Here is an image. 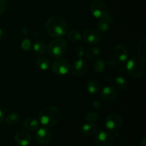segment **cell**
Returning <instances> with one entry per match:
<instances>
[{
    "label": "cell",
    "instance_id": "6da1fadb",
    "mask_svg": "<svg viewBox=\"0 0 146 146\" xmlns=\"http://www.w3.org/2000/svg\"><path fill=\"white\" fill-rule=\"evenodd\" d=\"M47 34L54 38H61L65 35L68 30V26L66 20L61 16L51 17L45 24Z\"/></svg>",
    "mask_w": 146,
    "mask_h": 146
},
{
    "label": "cell",
    "instance_id": "7a4b0ae2",
    "mask_svg": "<svg viewBox=\"0 0 146 146\" xmlns=\"http://www.w3.org/2000/svg\"><path fill=\"white\" fill-rule=\"evenodd\" d=\"M61 118V111L57 107L48 106L40 112L38 119L43 125L52 127L56 125Z\"/></svg>",
    "mask_w": 146,
    "mask_h": 146
},
{
    "label": "cell",
    "instance_id": "3957f363",
    "mask_svg": "<svg viewBox=\"0 0 146 146\" xmlns=\"http://www.w3.org/2000/svg\"><path fill=\"white\" fill-rule=\"evenodd\" d=\"M126 68L131 76L136 79L142 77L145 71L143 61L138 58H132L128 60Z\"/></svg>",
    "mask_w": 146,
    "mask_h": 146
},
{
    "label": "cell",
    "instance_id": "277c9868",
    "mask_svg": "<svg viewBox=\"0 0 146 146\" xmlns=\"http://www.w3.org/2000/svg\"><path fill=\"white\" fill-rule=\"evenodd\" d=\"M48 54L55 58H58L64 56L67 51V42L65 39L58 38L50 43L48 46Z\"/></svg>",
    "mask_w": 146,
    "mask_h": 146
},
{
    "label": "cell",
    "instance_id": "5b68a950",
    "mask_svg": "<svg viewBox=\"0 0 146 146\" xmlns=\"http://www.w3.org/2000/svg\"><path fill=\"white\" fill-rule=\"evenodd\" d=\"M91 11L94 17L98 19H104L108 16V8L104 1L97 0L93 2L91 7Z\"/></svg>",
    "mask_w": 146,
    "mask_h": 146
},
{
    "label": "cell",
    "instance_id": "8992f818",
    "mask_svg": "<svg viewBox=\"0 0 146 146\" xmlns=\"http://www.w3.org/2000/svg\"><path fill=\"white\" fill-rule=\"evenodd\" d=\"M105 124L107 129L112 132H116L122 125V119L118 114H111L106 118Z\"/></svg>",
    "mask_w": 146,
    "mask_h": 146
},
{
    "label": "cell",
    "instance_id": "52a82bcc",
    "mask_svg": "<svg viewBox=\"0 0 146 146\" xmlns=\"http://www.w3.org/2000/svg\"><path fill=\"white\" fill-rule=\"evenodd\" d=\"M52 68L57 75H66L69 71L70 64L66 59L58 58L53 64Z\"/></svg>",
    "mask_w": 146,
    "mask_h": 146
},
{
    "label": "cell",
    "instance_id": "ba28073f",
    "mask_svg": "<svg viewBox=\"0 0 146 146\" xmlns=\"http://www.w3.org/2000/svg\"><path fill=\"white\" fill-rule=\"evenodd\" d=\"M113 136L108 131H101L96 138V146H112L113 144Z\"/></svg>",
    "mask_w": 146,
    "mask_h": 146
},
{
    "label": "cell",
    "instance_id": "9c48e42d",
    "mask_svg": "<svg viewBox=\"0 0 146 146\" xmlns=\"http://www.w3.org/2000/svg\"><path fill=\"white\" fill-rule=\"evenodd\" d=\"M88 63L81 58L77 59L73 63L72 66L71 67V71L74 75L76 76H81L86 73L88 71Z\"/></svg>",
    "mask_w": 146,
    "mask_h": 146
},
{
    "label": "cell",
    "instance_id": "30bf717a",
    "mask_svg": "<svg viewBox=\"0 0 146 146\" xmlns=\"http://www.w3.org/2000/svg\"><path fill=\"white\" fill-rule=\"evenodd\" d=\"M52 134L47 128H41L38 130L35 135V139L40 145H46L51 141Z\"/></svg>",
    "mask_w": 146,
    "mask_h": 146
},
{
    "label": "cell",
    "instance_id": "8fae6325",
    "mask_svg": "<svg viewBox=\"0 0 146 146\" xmlns=\"http://www.w3.org/2000/svg\"><path fill=\"white\" fill-rule=\"evenodd\" d=\"M84 41L89 45L95 46L97 45L101 41V38L99 33L96 31L95 30L88 29L84 33L83 36Z\"/></svg>",
    "mask_w": 146,
    "mask_h": 146
},
{
    "label": "cell",
    "instance_id": "7c38bea8",
    "mask_svg": "<svg viewBox=\"0 0 146 146\" xmlns=\"http://www.w3.org/2000/svg\"><path fill=\"white\" fill-rule=\"evenodd\" d=\"M14 139L19 146H28L31 142V135L27 131L20 130L16 133Z\"/></svg>",
    "mask_w": 146,
    "mask_h": 146
},
{
    "label": "cell",
    "instance_id": "4fadbf2b",
    "mask_svg": "<svg viewBox=\"0 0 146 146\" xmlns=\"http://www.w3.org/2000/svg\"><path fill=\"white\" fill-rule=\"evenodd\" d=\"M118 93L116 89L113 86H106L103 88L101 97L106 102H112L116 98Z\"/></svg>",
    "mask_w": 146,
    "mask_h": 146
},
{
    "label": "cell",
    "instance_id": "5bb4252c",
    "mask_svg": "<svg viewBox=\"0 0 146 146\" xmlns=\"http://www.w3.org/2000/svg\"><path fill=\"white\" fill-rule=\"evenodd\" d=\"M113 21V19L112 16L109 15V14H108V16L105 18L101 19V20L97 24V29H98V31L101 33H106V31H108Z\"/></svg>",
    "mask_w": 146,
    "mask_h": 146
},
{
    "label": "cell",
    "instance_id": "9a60e30c",
    "mask_svg": "<svg viewBox=\"0 0 146 146\" xmlns=\"http://www.w3.org/2000/svg\"><path fill=\"white\" fill-rule=\"evenodd\" d=\"M81 132L86 136H94L98 132V128L94 123H87L81 127Z\"/></svg>",
    "mask_w": 146,
    "mask_h": 146
},
{
    "label": "cell",
    "instance_id": "2e32d148",
    "mask_svg": "<svg viewBox=\"0 0 146 146\" xmlns=\"http://www.w3.org/2000/svg\"><path fill=\"white\" fill-rule=\"evenodd\" d=\"M114 54L117 59L121 62H125L128 59V51L122 44H118L114 48Z\"/></svg>",
    "mask_w": 146,
    "mask_h": 146
},
{
    "label": "cell",
    "instance_id": "e0dca14e",
    "mask_svg": "<svg viewBox=\"0 0 146 146\" xmlns=\"http://www.w3.org/2000/svg\"><path fill=\"white\" fill-rule=\"evenodd\" d=\"M24 126L28 131H35L38 128V122L36 118L29 117L24 120Z\"/></svg>",
    "mask_w": 146,
    "mask_h": 146
},
{
    "label": "cell",
    "instance_id": "ac0fdd59",
    "mask_svg": "<svg viewBox=\"0 0 146 146\" xmlns=\"http://www.w3.org/2000/svg\"><path fill=\"white\" fill-rule=\"evenodd\" d=\"M36 65L41 70H47L50 66V61L48 58L44 56H39L36 60Z\"/></svg>",
    "mask_w": 146,
    "mask_h": 146
},
{
    "label": "cell",
    "instance_id": "d6986e66",
    "mask_svg": "<svg viewBox=\"0 0 146 146\" xmlns=\"http://www.w3.org/2000/svg\"><path fill=\"white\" fill-rule=\"evenodd\" d=\"M138 54L141 57L143 61H146V38H143L141 41L138 46Z\"/></svg>",
    "mask_w": 146,
    "mask_h": 146
},
{
    "label": "cell",
    "instance_id": "ffe728a7",
    "mask_svg": "<svg viewBox=\"0 0 146 146\" xmlns=\"http://www.w3.org/2000/svg\"><path fill=\"white\" fill-rule=\"evenodd\" d=\"M114 84L116 88L121 91H125L128 88V82L126 79L122 76L116 77L114 80Z\"/></svg>",
    "mask_w": 146,
    "mask_h": 146
},
{
    "label": "cell",
    "instance_id": "44dd1931",
    "mask_svg": "<svg viewBox=\"0 0 146 146\" xmlns=\"http://www.w3.org/2000/svg\"><path fill=\"white\" fill-rule=\"evenodd\" d=\"M87 90L91 94H96L100 91V85L96 81H90L87 84Z\"/></svg>",
    "mask_w": 146,
    "mask_h": 146
},
{
    "label": "cell",
    "instance_id": "7402d4cb",
    "mask_svg": "<svg viewBox=\"0 0 146 146\" xmlns=\"http://www.w3.org/2000/svg\"><path fill=\"white\" fill-rule=\"evenodd\" d=\"M101 54V48L99 47H92L87 51L86 56L89 60H94L98 57Z\"/></svg>",
    "mask_w": 146,
    "mask_h": 146
},
{
    "label": "cell",
    "instance_id": "603a6c76",
    "mask_svg": "<svg viewBox=\"0 0 146 146\" xmlns=\"http://www.w3.org/2000/svg\"><path fill=\"white\" fill-rule=\"evenodd\" d=\"M6 122L9 125H15L19 120V115L16 112H12L9 114L5 118Z\"/></svg>",
    "mask_w": 146,
    "mask_h": 146
},
{
    "label": "cell",
    "instance_id": "cb8c5ba5",
    "mask_svg": "<svg viewBox=\"0 0 146 146\" xmlns=\"http://www.w3.org/2000/svg\"><path fill=\"white\" fill-rule=\"evenodd\" d=\"M33 48H34V51L38 54H44L46 51V46L45 44L42 41H36V42L34 43Z\"/></svg>",
    "mask_w": 146,
    "mask_h": 146
},
{
    "label": "cell",
    "instance_id": "d4e9b609",
    "mask_svg": "<svg viewBox=\"0 0 146 146\" xmlns=\"http://www.w3.org/2000/svg\"><path fill=\"white\" fill-rule=\"evenodd\" d=\"M68 38L70 41H73V42H76L78 41L81 38V34L77 30H73V31H70L67 35Z\"/></svg>",
    "mask_w": 146,
    "mask_h": 146
},
{
    "label": "cell",
    "instance_id": "484cf974",
    "mask_svg": "<svg viewBox=\"0 0 146 146\" xmlns=\"http://www.w3.org/2000/svg\"><path fill=\"white\" fill-rule=\"evenodd\" d=\"M106 66V63L104 62V60L102 59H98L94 63V68L95 71L97 73H102L104 71V68Z\"/></svg>",
    "mask_w": 146,
    "mask_h": 146
},
{
    "label": "cell",
    "instance_id": "4316f807",
    "mask_svg": "<svg viewBox=\"0 0 146 146\" xmlns=\"http://www.w3.org/2000/svg\"><path fill=\"white\" fill-rule=\"evenodd\" d=\"M98 114L94 112H89L86 115L85 120L88 123H94L98 120Z\"/></svg>",
    "mask_w": 146,
    "mask_h": 146
},
{
    "label": "cell",
    "instance_id": "83f0119b",
    "mask_svg": "<svg viewBox=\"0 0 146 146\" xmlns=\"http://www.w3.org/2000/svg\"><path fill=\"white\" fill-rule=\"evenodd\" d=\"M21 48H22L24 51H29L30 48H31V41L28 38H25V39L23 40V41L21 42Z\"/></svg>",
    "mask_w": 146,
    "mask_h": 146
},
{
    "label": "cell",
    "instance_id": "f1b7e54d",
    "mask_svg": "<svg viewBox=\"0 0 146 146\" xmlns=\"http://www.w3.org/2000/svg\"><path fill=\"white\" fill-rule=\"evenodd\" d=\"M92 104H93V106H94V108H95V109L99 110L101 108V103H100L98 101H97V100H95V101H93Z\"/></svg>",
    "mask_w": 146,
    "mask_h": 146
},
{
    "label": "cell",
    "instance_id": "f546056e",
    "mask_svg": "<svg viewBox=\"0 0 146 146\" xmlns=\"http://www.w3.org/2000/svg\"><path fill=\"white\" fill-rule=\"evenodd\" d=\"M77 54H78V56H79V58H81V56L84 54V48H83L82 46H78V48H76Z\"/></svg>",
    "mask_w": 146,
    "mask_h": 146
},
{
    "label": "cell",
    "instance_id": "4dcf8cb0",
    "mask_svg": "<svg viewBox=\"0 0 146 146\" xmlns=\"http://www.w3.org/2000/svg\"><path fill=\"white\" fill-rule=\"evenodd\" d=\"M5 5L4 4V3L0 1V14H2L5 11Z\"/></svg>",
    "mask_w": 146,
    "mask_h": 146
},
{
    "label": "cell",
    "instance_id": "1f68e13d",
    "mask_svg": "<svg viewBox=\"0 0 146 146\" xmlns=\"http://www.w3.org/2000/svg\"><path fill=\"white\" fill-rule=\"evenodd\" d=\"M4 120V112L0 109V123H1L3 122Z\"/></svg>",
    "mask_w": 146,
    "mask_h": 146
},
{
    "label": "cell",
    "instance_id": "d6a6232c",
    "mask_svg": "<svg viewBox=\"0 0 146 146\" xmlns=\"http://www.w3.org/2000/svg\"><path fill=\"white\" fill-rule=\"evenodd\" d=\"M140 146H146V138L143 137V139L141 140V143H140Z\"/></svg>",
    "mask_w": 146,
    "mask_h": 146
},
{
    "label": "cell",
    "instance_id": "836d02e7",
    "mask_svg": "<svg viewBox=\"0 0 146 146\" xmlns=\"http://www.w3.org/2000/svg\"><path fill=\"white\" fill-rule=\"evenodd\" d=\"M3 36H4V33H3L2 30L0 29V41L3 38Z\"/></svg>",
    "mask_w": 146,
    "mask_h": 146
},
{
    "label": "cell",
    "instance_id": "e575fe53",
    "mask_svg": "<svg viewBox=\"0 0 146 146\" xmlns=\"http://www.w3.org/2000/svg\"><path fill=\"white\" fill-rule=\"evenodd\" d=\"M7 1H8V0H0V1H1V2H3V3L7 2Z\"/></svg>",
    "mask_w": 146,
    "mask_h": 146
},
{
    "label": "cell",
    "instance_id": "d590c367",
    "mask_svg": "<svg viewBox=\"0 0 146 146\" xmlns=\"http://www.w3.org/2000/svg\"><path fill=\"white\" fill-rule=\"evenodd\" d=\"M0 98H1V94H0Z\"/></svg>",
    "mask_w": 146,
    "mask_h": 146
}]
</instances>
